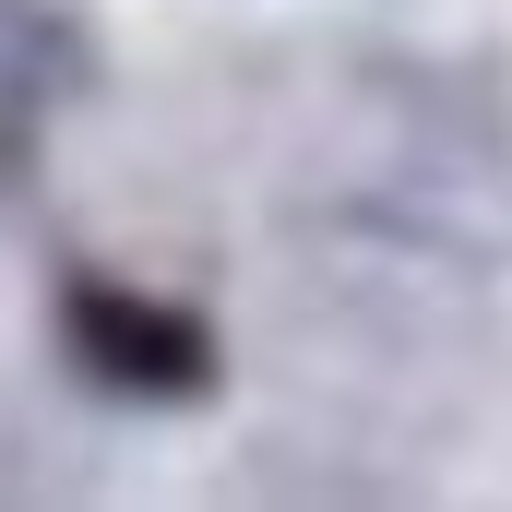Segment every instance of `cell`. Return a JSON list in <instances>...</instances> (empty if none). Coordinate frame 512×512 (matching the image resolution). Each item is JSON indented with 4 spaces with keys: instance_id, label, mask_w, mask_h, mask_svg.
I'll list each match as a JSON object with an SVG mask.
<instances>
[{
    "instance_id": "1",
    "label": "cell",
    "mask_w": 512,
    "mask_h": 512,
    "mask_svg": "<svg viewBox=\"0 0 512 512\" xmlns=\"http://www.w3.org/2000/svg\"><path fill=\"white\" fill-rule=\"evenodd\" d=\"M60 346L84 382L131 393V405H179V393H215V322L191 298H155V286H72L60 298Z\"/></svg>"
}]
</instances>
